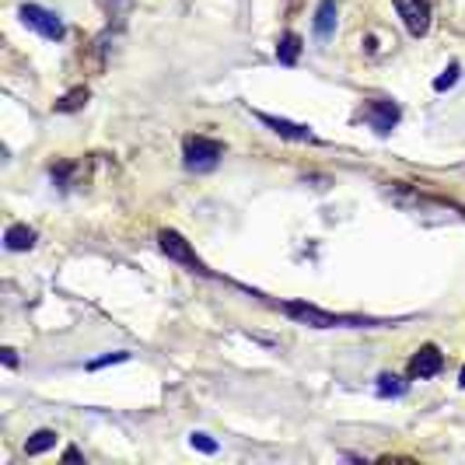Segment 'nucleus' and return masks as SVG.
I'll list each match as a JSON object with an SVG mask.
<instances>
[{
	"label": "nucleus",
	"mask_w": 465,
	"mask_h": 465,
	"mask_svg": "<svg viewBox=\"0 0 465 465\" xmlns=\"http://www.w3.org/2000/svg\"><path fill=\"white\" fill-rule=\"evenodd\" d=\"M4 245H7L11 252H25V249L35 245V232H32L28 224H11L7 234H4Z\"/></svg>",
	"instance_id": "9b49d317"
},
{
	"label": "nucleus",
	"mask_w": 465,
	"mask_h": 465,
	"mask_svg": "<svg viewBox=\"0 0 465 465\" xmlns=\"http://www.w3.org/2000/svg\"><path fill=\"white\" fill-rule=\"evenodd\" d=\"M459 64H451V67L444 70L441 77H438V81H434V92H448V88H451V84H455V81H459Z\"/></svg>",
	"instance_id": "2eb2a0df"
},
{
	"label": "nucleus",
	"mask_w": 465,
	"mask_h": 465,
	"mask_svg": "<svg viewBox=\"0 0 465 465\" xmlns=\"http://www.w3.org/2000/svg\"><path fill=\"white\" fill-rule=\"evenodd\" d=\"M406 392V381L402 378H396V374H381L378 378V396H402Z\"/></svg>",
	"instance_id": "4468645a"
},
{
	"label": "nucleus",
	"mask_w": 465,
	"mask_h": 465,
	"mask_svg": "<svg viewBox=\"0 0 465 465\" xmlns=\"http://www.w3.org/2000/svg\"><path fill=\"white\" fill-rule=\"evenodd\" d=\"M4 364H7V368H18V353H15L11 347L4 350Z\"/></svg>",
	"instance_id": "a211bd4d"
},
{
	"label": "nucleus",
	"mask_w": 465,
	"mask_h": 465,
	"mask_svg": "<svg viewBox=\"0 0 465 465\" xmlns=\"http://www.w3.org/2000/svg\"><path fill=\"white\" fill-rule=\"evenodd\" d=\"M298 56H302V35H298V32L280 35V43H277L280 64H283V67H294V64H298Z\"/></svg>",
	"instance_id": "9d476101"
},
{
	"label": "nucleus",
	"mask_w": 465,
	"mask_h": 465,
	"mask_svg": "<svg viewBox=\"0 0 465 465\" xmlns=\"http://www.w3.org/2000/svg\"><path fill=\"white\" fill-rule=\"evenodd\" d=\"M88 88H74V92H67L60 102H56V113H77V109H84L88 105Z\"/></svg>",
	"instance_id": "ddd939ff"
},
{
	"label": "nucleus",
	"mask_w": 465,
	"mask_h": 465,
	"mask_svg": "<svg viewBox=\"0 0 465 465\" xmlns=\"http://www.w3.org/2000/svg\"><path fill=\"white\" fill-rule=\"evenodd\" d=\"M18 18H22L28 28H35L43 39H53V43H56V39H64V32H67L64 22H60L53 11L39 7V4H22V7H18Z\"/></svg>",
	"instance_id": "20e7f679"
},
{
	"label": "nucleus",
	"mask_w": 465,
	"mask_h": 465,
	"mask_svg": "<svg viewBox=\"0 0 465 465\" xmlns=\"http://www.w3.org/2000/svg\"><path fill=\"white\" fill-rule=\"evenodd\" d=\"M459 381H462V385H465V371H462V374H459Z\"/></svg>",
	"instance_id": "aec40b11"
},
{
	"label": "nucleus",
	"mask_w": 465,
	"mask_h": 465,
	"mask_svg": "<svg viewBox=\"0 0 465 465\" xmlns=\"http://www.w3.org/2000/svg\"><path fill=\"white\" fill-rule=\"evenodd\" d=\"M189 444H193V448H200V451H207V455L217 451V441H213L210 434H200V430H196V434H189Z\"/></svg>",
	"instance_id": "dca6fc26"
},
{
	"label": "nucleus",
	"mask_w": 465,
	"mask_h": 465,
	"mask_svg": "<svg viewBox=\"0 0 465 465\" xmlns=\"http://www.w3.org/2000/svg\"><path fill=\"white\" fill-rule=\"evenodd\" d=\"M441 368H444V357L434 343L420 347L417 353H413V361H410V374H413V378H434V374H441Z\"/></svg>",
	"instance_id": "6e6552de"
},
{
	"label": "nucleus",
	"mask_w": 465,
	"mask_h": 465,
	"mask_svg": "<svg viewBox=\"0 0 465 465\" xmlns=\"http://www.w3.org/2000/svg\"><path fill=\"white\" fill-rule=\"evenodd\" d=\"M158 242H162V252L168 259H175V262H183V266H189L193 273H210L207 270V262L196 256V249L189 245L186 238L179 232H172V228H164L162 234H158Z\"/></svg>",
	"instance_id": "7ed1b4c3"
},
{
	"label": "nucleus",
	"mask_w": 465,
	"mask_h": 465,
	"mask_svg": "<svg viewBox=\"0 0 465 465\" xmlns=\"http://www.w3.org/2000/svg\"><path fill=\"white\" fill-rule=\"evenodd\" d=\"M336 15H340L336 0H319V11H315V35H319V43H329V39H332V32H336Z\"/></svg>",
	"instance_id": "1a4fd4ad"
},
{
	"label": "nucleus",
	"mask_w": 465,
	"mask_h": 465,
	"mask_svg": "<svg viewBox=\"0 0 465 465\" xmlns=\"http://www.w3.org/2000/svg\"><path fill=\"white\" fill-rule=\"evenodd\" d=\"M283 315H291L294 322H304V326H312V329L368 326V319H350V315H332V312H322V308H315V304H302V302L283 304Z\"/></svg>",
	"instance_id": "f257e3e1"
},
{
	"label": "nucleus",
	"mask_w": 465,
	"mask_h": 465,
	"mask_svg": "<svg viewBox=\"0 0 465 465\" xmlns=\"http://www.w3.org/2000/svg\"><path fill=\"white\" fill-rule=\"evenodd\" d=\"M361 116H364V123L371 126L374 134L385 137V134H392V126L399 123V105L396 102H368Z\"/></svg>",
	"instance_id": "423d86ee"
},
{
	"label": "nucleus",
	"mask_w": 465,
	"mask_h": 465,
	"mask_svg": "<svg viewBox=\"0 0 465 465\" xmlns=\"http://www.w3.org/2000/svg\"><path fill=\"white\" fill-rule=\"evenodd\" d=\"M126 357H130L126 350H116V353H105V357H98V361H92L88 368H92V371H98V368H105V364H119V361H126Z\"/></svg>",
	"instance_id": "f3484780"
},
{
	"label": "nucleus",
	"mask_w": 465,
	"mask_h": 465,
	"mask_svg": "<svg viewBox=\"0 0 465 465\" xmlns=\"http://www.w3.org/2000/svg\"><path fill=\"white\" fill-rule=\"evenodd\" d=\"M64 459H67V462H81V451H77V448H67V455H64Z\"/></svg>",
	"instance_id": "6ab92c4d"
},
{
	"label": "nucleus",
	"mask_w": 465,
	"mask_h": 465,
	"mask_svg": "<svg viewBox=\"0 0 465 465\" xmlns=\"http://www.w3.org/2000/svg\"><path fill=\"white\" fill-rule=\"evenodd\" d=\"M256 119L262 126H270V130L283 140H298V143H312V140H315V134H312L308 126H298V123H291V119L270 116V113H256Z\"/></svg>",
	"instance_id": "0eeeda50"
},
{
	"label": "nucleus",
	"mask_w": 465,
	"mask_h": 465,
	"mask_svg": "<svg viewBox=\"0 0 465 465\" xmlns=\"http://www.w3.org/2000/svg\"><path fill=\"white\" fill-rule=\"evenodd\" d=\"M183 158H186V168L193 172H203V168H213V164L224 158V143L210 137H186V147H183Z\"/></svg>",
	"instance_id": "f03ea898"
},
{
	"label": "nucleus",
	"mask_w": 465,
	"mask_h": 465,
	"mask_svg": "<svg viewBox=\"0 0 465 465\" xmlns=\"http://www.w3.org/2000/svg\"><path fill=\"white\" fill-rule=\"evenodd\" d=\"M49 448H56V430H35V434L25 441V455H43Z\"/></svg>",
	"instance_id": "f8f14e48"
},
{
	"label": "nucleus",
	"mask_w": 465,
	"mask_h": 465,
	"mask_svg": "<svg viewBox=\"0 0 465 465\" xmlns=\"http://www.w3.org/2000/svg\"><path fill=\"white\" fill-rule=\"evenodd\" d=\"M396 11L410 35H417V39L427 35V28H430V4L427 0H396Z\"/></svg>",
	"instance_id": "39448f33"
}]
</instances>
